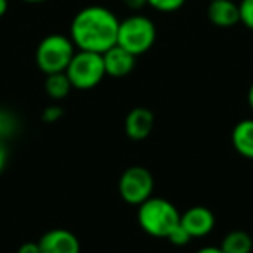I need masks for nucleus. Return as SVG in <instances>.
Returning <instances> with one entry per match:
<instances>
[{
	"label": "nucleus",
	"mask_w": 253,
	"mask_h": 253,
	"mask_svg": "<svg viewBox=\"0 0 253 253\" xmlns=\"http://www.w3.org/2000/svg\"><path fill=\"white\" fill-rule=\"evenodd\" d=\"M120 19L102 5H88L75 14L70 25V39L78 50L104 54L116 45Z\"/></svg>",
	"instance_id": "1"
},
{
	"label": "nucleus",
	"mask_w": 253,
	"mask_h": 253,
	"mask_svg": "<svg viewBox=\"0 0 253 253\" xmlns=\"http://www.w3.org/2000/svg\"><path fill=\"white\" fill-rule=\"evenodd\" d=\"M137 220L142 231L149 236L167 239L170 232L180 224V211L165 198L151 196L139 205Z\"/></svg>",
	"instance_id": "2"
},
{
	"label": "nucleus",
	"mask_w": 253,
	"mask_h": 253,
	"mask_svg": "<svg viewBox=\"0 0 253 253\" xmlns=\"http://www.w3.org/2000/svg\"><path fill=\"white\" fill-rule=\"evenodd\" d=\"M156 42V26L148 16L134 14L120 21L116 45L123 47L135 57L146 54Z\"/></svg>",
	"instance_id": "3"
},
{
	"label": "nucleus",
	"mask_w": 253,
	"mask_h": 253,
	"mask_svg": "<svg viewBox=\"0 0 253 253\" xmlns=\"http://www.w3.org/2000/svg\"><path fill=\"white\" fill-rule=\"evenodd\" d=\"M75 52H77V47L71 42L70 37L52 33L40 40L39 47H37V66L45 75L61 73V71H66Z\"/></svg>",
	"instance_id": "4"
},
{
	"label": "nucleus",
	"mask_w": 253,
	"mask_h": 253,
	"mask_svg": "<svg viewBox=\"0 0 253 253\" xmlns=\"http://www.w3.org/2000/svg\"><path fill=\"white\" fill-rule=\"evenodd\" d=\"M64 73L70 78L71 87L77 90H90L97 87L106 77L102 54L77 50Z\"/></svg>",
	"instance_id": "5"
},
{
	"label": "nucleus",
	"mask_w": 253,
	"mask_h": 253,
	"mask_svg": "<svg viewBox=\"0 0 253 253\" xmlns=\"http://www.w3.org/2000/svg\"><path fill=\"white\" fill-rule=\"evenodd\" d=\"M155 177L146 167L134 165L123 170L118 180V193L122 200L128 205L139 207L153 196Z\"/></svg>",
	"instance_id": "6"
},
{
	"label": "nucleus",
	"mask_w": 253,
	"mask_h": 253,
	"mask_svg": "<svg viewBox=\"0 0 253 253\" xmlns=\"http://www.w3.org/2000/svg\"><path fill=\"white\" fill-rule=\"evenodd\" d=\"M42 253H80V241L71 231L63 227L50 229L39 239Z\"/></svg>",
	"instance_id": "7"
},
{
	"label": "nucleus",
	"mask_w": 253,
	"mask_h": 253,
	"mask_svg": "<svg viewBox=\"0 0 253 253\" xmlns=\"http://www.w3.org/2000/svg\"><path fill=\"white\" fill-rule=\"evenodd\" d=\"M180 225L191 234V238H205L215 227V215L207 207H191L180 213Z\"/></svg>",
	"instance_id": "8"
},
{
	"label": "nucleus",
	"mask_w": 253,
	"mask_h": 253,
	"mask_svg": "<svg viewBox=\"0 0 253 253\" xmlns=\"http://www.w3.org/2000/svg\"><path fill=\"white\" fill-rule=\"evenodd\" d=\"M102 59H104L106 75L113 78L126 77L135 68V56L120 45H113L111 49L106 50L102 54Z\"/></svg>",
	"instance_id": "9"
},
{
	"label": "nucleus",
	"mask_w": 253,
	"mask_h": 253,
	"mask_svg": "<svg viewBox=\"0 0 253 253\" xmlns=\"http://www.w3.org/2000/svg\"><path fill=\"white\" fill-rule=\"evenodd\" d=\"M155 126V113L148 108H134L125 118V134L132 141H144Z\"/></svg>",
	"instance_id": "10"
},
{
	"label": "nucleus",
	"mask_w": 253,
	"mask_h": 253,
	"mask_svg": "<svg viewBox=\"0 0 253 253\" xmlns=\"http://www.w3.org/2000/svg\"><path fill=\"white\" fill-rule=\"evenodd\" d=\"M207 16L218 28H232L239 23V5L232 0H213L208 4Z\"/></svg>",
	"instance_id": "11"
},
{
	"label": "nucleus",
	"mask_w": 253,
	"mask_h": 253,
	"mask_svg": "<svg viewBox=\"0 0 253 253\" xmlns=\"http://www.w3.org/2000/svg\"><path fill=\"white\" fill-rule=\"evenodd\" d=\"M232 148L246 160H253V118L236 123L231 134Z\"/></svg>",
	"instance_id": "12"
},
{
	"label": "nucleus",
	"mask_w": 253,
	"mask_h": 253,
	"mask_svg": "<svg viewBox=\"0 0 253 253\" xmlns=\"http://www.w3.org/2000/svg\"><path fill=\"white\" fill-rule=\"evenodd\" d=\"M220 250L224 253H252L253 238L246 231H231L224 236L220 243Z\"/></svg>",
	"instance_id": "13"
},
{
	"label": "nucleus",
	"mask_w": 253,
	"mask_h": 253,
	"mask_svg": "<svg viewBox=\"0 0 253 253\" xmlns=\"http://www.w3.org/2000/svg\"><path fill=\"white\" fill-rule=\"evenodd\" d=\"M71 88H73L71 87V82L64 71H61V73L47 75L45 92L50 99H54V101H61V99H64L68 94H70Z\"/></svg>",
	"instance_id": "14"
},
{
	"label": "nucleus",
	"mask_w": 253,
	"mask_h": 253,
	"mask_svg": "<svg viewBox=\"0 0 253 253\" xmlns=\"http://www.w3.org/2000/svg\"><path fill=\"white\" fill-rule=\"evenodd\" d=\"M187 0H148V5L158 12H175Z\"/></svg>",
	"instance_id": "15"
},
{
	"label": "nucleus",
	"mask_w": 253,
	"mask_h": 253,
	"mask_svg": "<svg viewBox=\"0 0 253 253\" xmlns=\"http://www.w3.org/2000/svg\"><path fill=\"white\" fill-rule=\"evenodd\" d=\"M239 23L253 32V0H241L239 2Z\"/></svg>",
	"instance_id": "16"
},
{
	"label": "nucleus",
	"mask_w": 253,
	"mask_h": 253,
	"mask_svg": "<svg viewBox=\"0 0 253 253\" xmlns=\"http://www.w3.org/2000/svg\"><path fill=\"white\" fill-rule=\"evenodd\" d=\"M14 132V116L7 111H0V144Z\"/></svg>",
	"instance_id": "17"
},
{
	"label": "nucleus",
	"mask_w": 253,
	"mask_h": 253,
	"mask_svg": "<svg viewBox=\"0 0 253 253\" xmlns=\"http://www.w3.org/2000/svg\"><path fill=\"white\" fill-rule=\"evenodd\" d=\"M167 239H169V241L172 243V245H175V246H186L187 243H189L193 238H191L189 232H187L186 229H184L182 225L179 224L175 229H173L172 232H170L169 238H167Z\"/></svg>",
	"instance_id": "18"
},
{
	"label": "nucleus",
	"mask_w": 253,
	"mask_h": 253,
	"mask_svg": "<svg viewBox=\"0 0 253 253\" xmlns=\"http://www.w3.org/2000/svg\"><path fill=\"white\" fill-rule=\"evenodd\" d=\"M63 115H64V111H63V108H61V106L50 104L42 111V120L45 123H54V122H57V120L63 118Z\"/></svg>",
	"instance_id": "19"
},
{
	"label": "nucleus",
	"mask_w": 253,
	"mask_h": 253,
	"mask_svg": "<svg viewBox=\"0 0 253 253\" xmlns=\"http://www.w3.org/2000/svg\"><path fill=\"white\" fill-rule=\"evenodd\" d=\"M18 253H42L39 241H26L18 248Z\"/></svg>",
	"instance_id": "20"
},
{
	"label": "nucleus",
	"mask_w": 253,
	"mask_h": 253,
	"mask_svg": "<svg viewBox=\"0 0 253 253\" xmlns=\"http://www.w3.org/2000/svg\"><path fill=\"white\" fill-rule=\"evenodd\" d=\"M123 4L128 9H132V11H139V9L148 5V0H123Z\"/></svg>",
	"instance_id": "21"
},
{
	"label": "nucleus",
	"mask_w": 253,
	"mask_h": 253,
	"mask_svg": "<svg viewBox=\"0 0 253 253\" xmlns=\"http://www.w3.org/2000/svg\"><path fill=\"white\" fill-rule=\"evenodd\" d=\"M5 165H7V151H5L4 144H0V173L4 172Z\"/></svg>",
	"instance_id": "22"
},
{
	"label": "nucleus",
	"mask_w": 253,
	"mask_h": 253,
	"mask_svg": "<svg viewBox=\"0 0 253 253\" xmlns=\"http://www.w3.org/2000/svg\"><path fill=\"white\" fill-rule=\"evenodd\" d=\"M196 253H224V252L220 250V246H203Z\"/></svg>",
	"instance_id": "23"
},
{
	"label": "nucleus",
	"mask_w": 253,
	"mask_h": 253,
	"mask_svg": "<svg viewBox=\"0 0 253 253\" xmlns=\"http://www.w3.org/2000/svg\"><path fill=\"white\" fill-rule=\"evenodd\" d=\"M9 9V0H0V18H4Z\"/></svg>",
	"instance_id": "24"
},
{
	"label": "nucleus",
	"mask_w": 253,
	"mask_h": 253,
	"mask_svg": "<svg viewBox=\"0 0 253 253\" xmlns=\"http://www.w3.org/2000/svg\"><path fill=\"white\" fill-rule=\"evenodd\" d=\"M248 106L252 108V111H253V84L250 85V88H248Z\"/></svg>",
	"instance_id": "25"
},
{
	"label": "nucleus",
	"mask_w": 253,
	"mask_h": 253,
	"mask_svg": "<svg viewBox=\"0 0 253 253\" xmlns=\"http://www.w3.org/2000/svg\"><path fill=\"white\" fill-rule=\"evenodd\" d=\"M21 2H26V4H42V2H47V0H21Z\"/></svg>",
	"instance_id": "26"
},
{
	"label": "nucleus",
	"mask_w": 253,
	"mask_h": 253,
	"mask_svg": "<svg viewBox=\"0 0 253 253\" xmlns=\"http://www.w3.org/2000/svg\"><path fill=\"white\" fill-rule=\"evenodd\" d=\"M208 2H213V0H208Z\"/></svg>",
	"instance_id": "27"
}]
</instances>
